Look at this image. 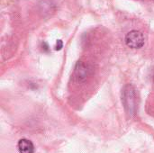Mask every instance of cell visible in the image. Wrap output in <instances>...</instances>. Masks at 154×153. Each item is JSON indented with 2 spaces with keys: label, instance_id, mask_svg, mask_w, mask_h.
<instances>
[{
  "label": "cell",
  "instance_id": "6da1fadb",
  "mask_svg": "<svg viewBox=\"0 0 154 153\" xmlns=\"http://www.w3.org/2000/svg\"><path fill=\"white\" fill-rule=\"evenodd\" d=\"M125 42L126 45L132 49H140L144 45V36L141 32L134 30L126 34Z\"/></svg>",
  "mask_w": 154,
  "mask_h": 153
},
{
  "label": "cell",
  "instance_id": "7a4b0ae2",
  "mask_svg": "<svg viewBox=\"0 0 154 153\" xmlns=\"http://www.w3.org/2000/svg\"><path fill=\"white\" fill-rule=\"evenodd\" d=\"M18 151L20 153H33L34 146L32 142L27 139H21L17 144Z\"/></svg>",
  "mask_w": 154,
  "mask_h": 153
},
{
  "label": "cell",
  "instance_id": "3957f363",
  "mask_svg": "<svg viewBox=\"0 0 154 153\" xmlns=\"http://www.w3.org/2000/svg\"><path fill=\"white\" fill-rule=\"evenodd\" d=\"M62 46H63L62 41H61L60 40H58V41H57V44H56L55 49H56V50H60V49L62 48Z\"/></svg>",
  "mask_w": 154,
  "mask_h": 153
}]
</instances>
